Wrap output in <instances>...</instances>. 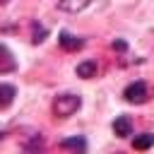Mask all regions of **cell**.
Masks as SVG:
<instances>
[{
  "instance_id": "cell-1",
  "label": "cell",
  "mask_w": 154,
  "mask_h": 154,
  "mask_svg": "<svg viewBox=\"0 0 154 154\" xmlns=\"http://www.w3.org/2000/svg\"><path fill=\"white\" fill-rule=\"evenodd\" d=\"M82 106V96L79 94H58L53 99V113L58 118H70L72 113H77Z\"/></svg>"
},
{
  "instance_id": "cell-2",
  "label": "cell",
  "mask_w": 154,
  "mask_h": 154,
  "mask_svg": "<svg viewBox=\"0 0 154 154\" xmlns=\"http://www.w3.org/2000/svg\"><path fill=\"white\" fill-rule=\"evenodd\" d=\"M147 96H149V89H147V82H142V79L130 82V84L125 87V91H123V99H125L128 103H144Z\"/></svg>"
},
{
  "instance_id": "cell-3",
  "label": "cell",
  "mask_w": 154,
  "mask_h": 154,
  "mask_svg": "<svg viewBox=\"0 0 154 154\" xmlns=\"http://www.w3.org/2000/svg\"><path fill=\"white\" fill-rule=\"evenodd\" d=\"M58 43H60L65 51H77V48H82V46H84V41H82L79 36L70 34V31H60V36H58Z\"/></svg>"
},
{
  "instance_id": "cell-4",
  "label": "cell",
  "mask_w": 154,
  "mask_h": 154,
  "mask_svg": "<svg viewBox=\"0 0 154 154\" xmlns=\"http://www.w3.org/2000/svg\"><path fill=\"white\" fill-rule=\"evenodd\" d=\"M75 72H77V77H82V79H91V77H96L99 65H96V60H82Z\"/></svg>"
},
{
  "instance_id": "cell-5",
  "label": "cell",
  "mask_w": 154,
  "mask_h": 154,
  "mask_svg": "<svg viewBox=\"0 0 154 154\" xmlns=\"http://www.w3.org/2000/svg\"><path fill=\"white\" fill-rule=\"evenodd\" d=\"M113 132H116L118 137H128V135H132V120H130L128 116H118V118L113 120Z\"/></svg>"
},
{
  "instance_id": "cell-6",
  "label": "cell",
  "mask_w": 154,
  "mask_h": 154,
  "mask_svg": "<svg viewBox=\"0 0 154 154\" xmlns=\"http://www.w3.org/2000/svg\"><path fill=\"white\" fill-rule=\"evenodd\" d=\"M58 147H60V149L84 152V149H87V140H84L82 135H75V137H65V140H60V142H58Z\"/></svg>"
},
{
  "instance_id": "cell-7",
  "label": "cell",
  "mask_w": 154,
  "mask_h": 154,
  "mask_svg": "<svg viewBox=\"0 0 154 154\" xmlns=\"http://www.w3.org/2000/svg\"><path fill=\"white\" fill-rule=\"evenodd\" d=\"M14 67H17L14 55H12L5 46H0V75H2V72H12Z\"/></svg>"
},
{
  "instance_id": "cell-8",
  "label": "cell",
  "mask_w": 154,
  "mask_h": 154,
  "mask_svg": "<svg viewBox=\"0 0 154 154\" xmlns=\"http://www.w3.org/2000/svg\"><path fill=\"white\" fill-rule=\"evenodd\" d=\"M91 0H58V7L63 12H82Z\"/></svg>"
},
{
  "instance_id": "cell-9",
  "label": "cell",
  "mask_w": 154,
  "mask_h": 154,
  "mask_svg": "<svg viewBox=\"0 0 154 154\" xmlns=\"http://www.w3.org/2000/svg\"><path fill=\"white\" fill-rule=\"evenodd\" d=\"M14 94H17V89L12 84H0V108L10 106L14 101Z\"/></svg>"
},
{
  "instance_id": "cell-10",
  "label": "cell",
  "mask_w": 154,
  "mask_h": 154,
  "mask_svg": "<svg viewBox=\"0 0 154 154\" xmlns=\"http://www.w3.org/2000/svg\"><path fill=\"white\" fill-rule=\"evenodd\" d=\"M152 144H154V135H152V132H142V135H137V137L132 140V147H135V149H140V152L149 149Z\"/></svg>"
},
{
  "instance_id": "cell-11",
  "label": "cell",
  "mask_w": 154,
  "mask_h": 154,
  "mask_svg": "<svg viewBox=\"0 0 154 154\" xmlns=\"http://www.w3.org/2000/svg\"><path fill=\"white\" fill-rule=\"evenodd\" d=\"M43 36H46V29L34 24V36H31V41H34V43H41V41H43Z\"/></svg>"
},
{
  "instance_id": "cell-12",
  "label": "cell",
  "mask_w": 154,
  "mask_h": 154,
  "mask_svg": "<svg viewBox=\"0 0 154 154\" xmlns=\"http://www.w3.org/2000/svg\"><path fill=\"white\" fill-rule=\"evenodd\" d=\"M111 46H113L116 51H125V48H128V46H125V41H113Z\"/></svg>"
}]
</instances>
